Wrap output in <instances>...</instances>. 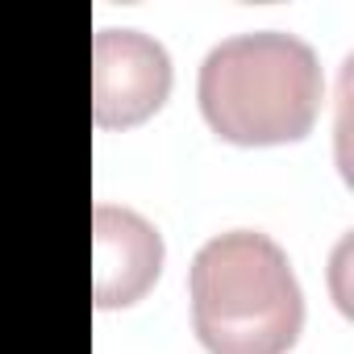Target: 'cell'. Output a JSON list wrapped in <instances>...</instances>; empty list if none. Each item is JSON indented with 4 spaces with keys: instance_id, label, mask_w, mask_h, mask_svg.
<instances>
[{
    "instance_id": "4",
    "label": "cell",
    "mask_w": 354,
    "mask_h": 354,
    "mask_svg": "<svg viewBox=\"0 0 354 354\" xmlns=\"http://www.w3.org/2000/svg\"><path fill=\"white\" fill-rule=\"evenodd\" d=\"M162 234L133 209H92V300L96 308L138 304L162 275Z\"/></svg>"
},
{
    "instance_id": "1",
    "label": "cell",
    "mask_w": 354,
    "mask_h": 354,
    "mask_svg": "<svg viewBox=\"0 0 354 354\" xmlns=\"http://www.w3.org/2000/svg\"><path fill=\"white\" fill-rule=\"evenodd\" d=\"M209 129L234 146L300 142L325 104L317 50L283 30H254L217 42L196 80Z\"/></svg>"
},
{
    "instance_id": "2",
    "label": "cell",
    "mask_w": 354,
    "mask_h": 354,
    "mask_svg": "<svg viewBox=\"0 0 354 354\" xmlns=\"http://www.w3.org/2000/svg\"><path fill=\"white\" fill-rule=\"evenodd\" d=\"M192 329L209 354H288L304 329V292L283 246L259 230L209 238L188 267Z\"/></svg>"
},
{
    "instance_id": "3",
    "label": "cell",
    "mask_w": 354,
    "mask_h": 354,
    "mask_svg": "<svg viewBox=\"0 0 354 354\" xmlns=\"http://www.w3.org/2000/svg\"><path fill=\"white\" fill-rule=\"evenodd\" d=\"M171 96V55L142 30H100L92 42V121L125 129Z\"/></svg>"
}]
</instances>
